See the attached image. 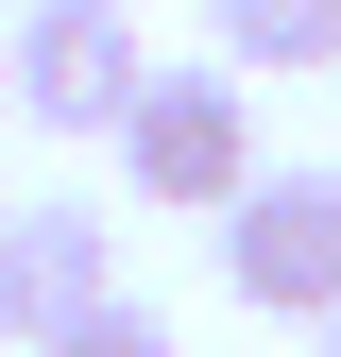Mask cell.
Here are the masks:
<instances>
[{
  "label": "cell",
  "instance_id": "6",
  "mask_svg": "<svg viewBox=\"0 0 341 357\" xmlns=\"http://www.w3.org/2000/svg\"><path fill=\"white\" fill-rule=\"evenodd\" d=\"M52 357H170V306H137V289H103L85 324L52 340Z\"/></svg>",
  "mask_w": 341,
  "mask_h": 357
},
{
  "label": "cell",
  "instance_id": "5",
  "mask_svg": "<svg viewBox=\"0 0 341 357\" xmlns=\"http://www.w3.org/2000/svg\"><path fill=\"white\" fill-rule=\"evenodd\" d=\"M205 68H239V85L341 68V0H205Z\"/></svg>",
  "mask_w": 341,
  "mask_h": 357
},
{
  "label": "cell",
  "instance_id": "9",
  "mask_svg": "<svg viewBox=\"0 0 341 357\" xmlns=\"http://www.w3.org/2000/svg\"><path fill=\"white\" fill-rule=\"evenodd\" d=\"M0 119H17V85H0Z\"/></svg>",
  "mask_w": 341,
  "mask_h": 357
},
{
  "label": "cell",
  "instance_id": "7",
  "mask_svg": "<svg viewBox=\"0 0 341 357\" xmlns=\"http://www.w3.org/2000/svg\"><path fill=\"white\" fill-rule=\"evenodd\" d=\"M0 238H17V188H0Z\"/></svg>",
  "mask_w": 341,
  "mask_h": 357
},
{
  "label": "cell",
  "instance_id": "1",
  "mask_svg": "<svg viewBox=\"0 0 341 357\" xmlns=\"http://www.w3.org/2000/svg\"><path fill=\"white\" fill-rule=\"evenodd\" d=\"M0 85H17V119H52V137H119L154 85V34L137 0H34L17 34H0Z\"/></svg>",
  "mask_w": 341,
  "mask_h": 357
},
{
  "label": "cell",
  "instance_id": "3",
  "mask_svg": "<svg viewBox=\"0 0 341 357\" xmlns=\"http://www.w3.org/2000/svg\"><path fill=\"white\" fill-rule=\"evenodd\" d=\"M222 289L273 324H341V170H256L222 204Z\"/></svg>",
  "mask_w": 341,
  "mask_h": 357
},
{
  "label": "cell",
  "instance_id": "2",
  "mask_svg": "<svg viewBox=\"0 0 341 357\" xmlns=\"http://www.w3.org/2000/svg\"><path fill=\"white\" fill-rule=\"evenodd\" d=\"M119 188L222 221V204L256 188V102H239V68H154V85H137V119H119Z\"/></svg>",
  "mask_w": 341,
  "mask_h": 357
},
{
  "label": "cell",
  "instance_id": "10",
  "mask_svg": "<svg viewBox=\"0 0 341 357\" xmlns=\"http://www.w3.org/2000/svg\"><path fill=\"white\" fill-rule=\"evenodd\" d=\"M0 17H17V0H0Z\"/></svg>",
  "mask_w": 341,
  "mask_h": 357
},
{
  "label": "cell",
  "instance_id": "4",
  "mask_svg": "<svg viewBox=\"0 0 341 357\" xmlns=\"http://www.w3.org/2000/svg\"><path fill=\"white\" fill-rule=\"evenodd\" d=\"M103 289H119L103 204H85V188H68V204H17V238H0V340H34V357H52Z\"/></svg>",
  "mask_w": 341,
  "mask_h": 357
},
{
  "label": "cell",
  "instance_id": "8",
  "mask_svg": "<svg viewBox=\"0 0 341 357\" xmlns=\"http://www.w3.org/2000/svg\"><path fill=\"white\" fill-rule=\"evenodd\" d=\"M307 340H324V357H341V324H307Z\"/></svg>",
  "mask_w": 341,
  "mask_h": 357
}]
</instances>
